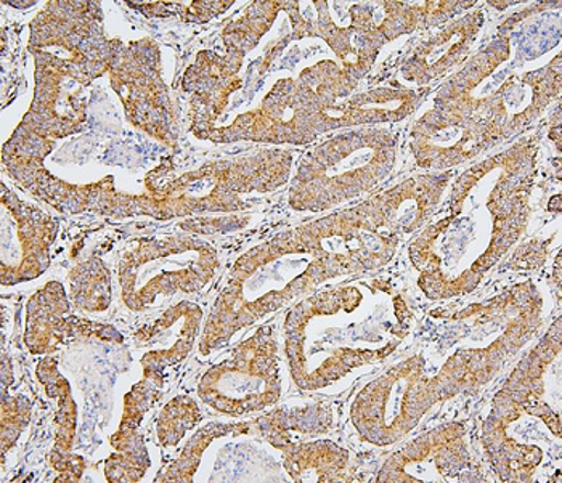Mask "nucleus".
I'll use <instances>...</instances> for the list:
<instances>
[{"mask_svg":"<svg viewBox=\"0 0 562 483\" xmlns=\"http://www.w3.org/2000/svg\"><path fill=\"white\" fill-rule=\"evenodd\" d=\"M398 245L401 239L380 228L363 201L260 243L232 267L207 316L201 356L222 349L237 333L325 281L383 269Z\"/></svg>","mask_w":562,"mask_h":483,"instance_id":"f257e3e1","label":"nucleus"},{"mask_svg":"<svg viewBox=\"0 0 562 483\" xmlns=\"http://www.w3.org/2000/svg\"><path fill=\"white\" fill-rule=\"evenodd\" d=\"M537 156V138L529 135L454 180L443 206L408 248L426 297L473 293L519 242L529 224Z\"/></svg>","mask_w":562,"mask_h":483,"instance_id":"f03ea898","label":"nucleus"},{"mask_svg":"<svg viewBox=\"0 0 562 483\" xmlns=\"http://www.w3.org/2000/svg\"><path fill=\"white\" fill-rule=\"evenodd\" d=\"M413 319L407 295L390 280L315 291L284 319V353L294 384L322 391L357 368L386 360L411 335Z\"/></svg>","mask_w":562,"mask_h":483,"instance_id":"7ed1b4c3","label":"nucleus"},{"mask_svg":"<svg viewBox=\"0 0 562 483\" xmlns=\"http://www.w3.org/2000/svg\"><path fill=\"white\" fill-rule=\"evenodd\" d=\"M561 318L516 364L482 424V448L498 481H540L551 461H561Z\"/></svg>","mask_w":562,"mask_h":483,"instance_id":"20e7f679","label":"nucleus"},{"mask_svg":"<svg viewBox=\"0 0 562 483\" xmlns=\"http://www.w3.org/2000/svg\"><path fill=\"white\" fill-rule=\"evenodd\" d=\"M449 329L442 333L437 367L452 398L476 394L491 384L539 333L543 299L532 281L515 284L461 311L432 312Z\"/></svg>","mask_w":562,"mask_h":483,"instance_id":"39448f33","label":"nucleus"},{"mask_svg":"<svg viewBox=\"0 0 562 483\" xmlns=\"http://www.w3.org/2000/svg\"><path fill=\"white\" fill-rule=\"evenodd\" d=\"M293 158L290 149L263 148L214 159L182 173L165 161L145 177L150 217L172 221L207 212L248 210L246 198L270 193L290 180Z\"/></svg>","mask_w":562,"mask_h":483,"instance_id":"423d86ee","label":"nucleus"},{"mask_svg":"<svg viewBox=\"0 0 562 483\" xmlns=\"http://www.w3.org/2000/svg\"><path fill=\"white\" fill-rule=\"evenodd\" d=\"M394 132L381 126L346 128L301 156L290 187V206L325 212L371 193L397 162Z\"/></svg>","mask_w":562,"mask_h":483,"instance_id":"0eeeda50","label":"nucleus"},{"mask_svg":"<svg viewBox=\"0 0 562 483\" xmlns=\"http://www.w3.org/2000/svg\"><path fill=\"white\" fill-rule=\"evenodd\" d=\"M452 400L439 371L425 356L407 357L363 385L349 418L360 440L386 448L411 436L436 406Z\"/></svg>","mask_w":562,"mask_h":483,"instance_id":"6e6552de","label":"nucleus"},{"mask_svg":"<svg viewBox=\"0 0 562 483\" xmlns=\"http://www.w3.org/2000/svg\"><path fill=\"white\" fill-rule=\"evenodd\" d=\"M218 254L204 239L189 235L142 238L117 263L121 299L132 312H145L159 295L195 294L214 277Z\"/></svg>","mask_w":562,"mask_h":483,"instance_id":"1a4fd4ad","label":"nucleus"},{"mask_svg":"<svg viewBox=\"0 0 562 483\" xmlns=\"http://www.w3.org/2000/svg\"><path fill=\"white\" fill-rule=\"evenodd\" d=\"M201 402L228 418L262 413L280 402L283 378L272 326H260L198 382Z\"/></svg>","mask_w":562,"mask_h":483,"instance_id":"9d476101","label":"nucleus"},{"mask_svg":"<svg viewBox=\"0 0 562 483\" xmlns=\"http://www.w3.org/2000/svg\"><path fill=\"white\" fill-rule=\"evenodd\" d=\"M110 75L132 126L176 149L177 110L161 78L158 45L151 40L121 45Z\"/></svg>","mask_w":562,"mask_h":483,"instance_id":"9b49d317","label":"nucleus"},{"mask_svg":"<svg viewBox=\"0 0 562 483\" xmlns=\"http://www.w3.org/2000/svg\"><path fill=\"white\" fill-rule=\"evenodd\" d=\"M468 441L467 424L447 420L391 454L376 474L380 483L484 482Z\"/></svg>","mask_w":562,"mask_h":483,"instance_id":"f8f14e48","label":"nucleus"},{"mask_svg":"<svg viewBox=\"0 0 562 483\" xmlns=\"http://www.w3.org/2000/svg\"><path fill=\"white\" fill-rule=\"evenodd\" d=\"M58 227V218L22 200L2 183L0 280L3 288L36 280L47 272Z\"/></svg>","mask_w":562,"mask_h":483,"instance_id":"ddd939ff","label":"nucleus"},{"mask_svg":"<svg viewBox=\"0 0 562 483\" xmlns=\"http://www.w3.org/2000/svg\"><path fill=\"white\" fill-rule=\"evenodd\" d=\"M497 147L487 128L460 114L432 108L411 132V149L416 165L428 172H442L467 165Z\"/></svg>","mask_w":562,"mask_h":483,"instance_id":"4468645a","label":"nucleus"},{"mask_svg":"<svg viewBox=\"0 0 562 483\" xmlns=\"http://www.w3.org/2000/svg\"><path fill=\"white\" fill-rule=\"evenodd\" d=\"M68 294L60 281H48L26 305L24 344L33 356L47 357L75 339H99L123 342L110 325L69 315Z\"/></svg>","mask_w":562,"mask_h":483,"instance_id":"2eb2a0df","label":"nucleus"},{"mask_svg":"<svg viewBox=\"0 0 562 483\" xmlns=\"http://www.w3.org/2000/svg\"><path fill=\"white\" fill-rule=\"evenodd\" d=\"M165 384L166 377L144 374L124 397L120 427L110 439L113 453L105 461V478L110 483L140 482L150 469V453L138 429L161 398Z\"/></svg>","mask_w":562,"mask_h":483,"instance_id":"dca6fc26","label":"nucleus"},{"mask_svg":"<svg viewBox=\"0 0 562 483\" xmlns=\"http://www.w3.org/2000/svg\"><path fill=\"white\" fill-rule=\"evenodd\" d=\"M452 177V170L408 177L391 189L370 194L367 200L381 227L402 239L429 224Z\"/></svg>","mask_w":562,"mask_h":483,"instance_id":"f3484780","label":"nucleus"},{"mask_svg":"<svg viewBox=\"0 0 562 483\" xmlns=\"http://www.w3.org/2000/svg\"><path fill=\"white\" fill-rule=\"evenodd\" d=\"M482 22L484 15L481 12H471L464 19L443 27L436 36L423 41L402 68L404 78L415 85H428L446 75L450 68L463 61L471 44L476 41Z\"/></svg>","mask_w":562,"mask_h":483,"instance_id":"a211bd4d","label":"nucleus"},{"mask_svg":"<svg viewBox=\"0 0 562 483\" xmlns=\"http://www.w3.org/2000/svg\"><path fill=\"white\" fill-rule=\"evenodd\" d=\"M201 323H203V311L192 302H180L168 308L153 325L142 328L137 333L138 344L151 337L166 336V347L150 350L140 358L144 374L166 377L165 371L168 368L186 360L200 335Z\"/></svg>","mask_w":562,"mask_h":483,"instance_id":"6ab92c4d","label":"nucleus"},{"mask_svg":"<svg viewBox=\"0 0 562 483\" xmlns=\"http://www.w3.org/2000/svg\"><path fill=\"white\" fill-rule=\"evenodd\" d=\"M279 451L284 471L293 482L357 481V462L352 453L336 441L328 439L291 441Z\"/></svg>","mask_w":562,"mask_h":483,"instance_id":"aec40b11","label":"nucleus"},{"mask_svg":"<svg viewBox=\"0 0 562 483\" xmlns=\"http://www.w3.org/2000/svg\"><path fill=\"white\" fill-rule=\"evenodd\" d=\"M335 427V412L321 402L304 405H283L255 419L256 434L270 447L280 450L300 437H314L328 434Z\"/></svg>","mask_w":562,"mask_h":483,"instance_id":"412c9836","label":"nucleus"},{"mask_svg":"<svg viewBox=\"0 0 562 483\" xmlns=\"http://www.w3.org/2000/svg\"><path fill=\"white\" fill-rule=\"evenodd\" d=\"M251 434H256L255 419L239 420V423H216L214 420V423L204 424L193 434L192 439L187 441L177 460L156 475L155 482H193L198 469L203 462L204 453L214 441L225 439V437L251 436Z\"/></svg>","mask_w":562,"mask_h":483,"instance_id":"4be33fe9","label":"nucleus"},{"mask_svg":"<svg viewBox=\"0 0 562 483\" xmlns=\"http://www.w3.org/2000/svg\"><path fill=\"white\" fill-rule=\"evenodd\" d=\"M37 379L45 389V394L55 400V439L50 453H71L78 429V406L72 398L68 379L58 370V358H41L36 368Z\"/></svg>","mask_w":562,"mask_h":483,"instance_id":"5701e85b","label":"nucleus"},{"mask_svg":"<svg viewBox=\"0 0 562 483\" xmlns=\"http://www.w3.org/2000/svg\"><path fill=\"white\" fill-rule=\"evenodd\" d=\"M71 297L79 311L100 314L111 304V272L103 260L92 257L76 266L69 273Z\"/></svg>","mask_w":562,"mask_h":483,"instance_id":"b1692460","label":"nucleus"},{"mask_svg":"<svg viewBox=\"0 0 562 483\" xmlns=\"http://www.w3.org/2000/svg\"><path fill=\"white\" fill-rule=\"evenodd\" d=\"M280 9H283V3H252L251 9L246 10L245 16L237 22L228 23L224 31L227 55L243 60L245 55L258 45L260 37L272 26Z\"/></svg>","mask_w":562,"mask_h":483,"instance_id":"393cba45","label":"nucleus"},{"mask_svg":"<svg viewBox=\"0 0 562 483\" xmlns=\"http://www.w3.org/2000/svg\"><path fill=\"white\" fill-rule=\"evenodd\" d=\"M203 412L195 398L177 395L169 400L156 418V437L162 448H173L186 439L187 433L203 420Z\"/></svg>","mask_w":562,"mask_h":483,"instance_id":"a878e982","label":"nucleus"},{"mask_svg":"<svg viewBox=\"0 0 562 483\" xmlns=\"http://www.w3.org/2000/svg\"><path fill=\"white\" fill-rule=\"evenodd\" d=\"M31 402L24 395H9L7 384L2 382V403H0V447H2V465L7 453L15 447L16 441L31 420Z\"/></svg>","mask_w":562,"mask_h":483,"instance_id":"bb28decb","label":"nucleus"},{"mask_svg":"<svg viewBox=\"0 0 562 483\" xmlns=\"http://www.w3.org/2000/svg\"><path fill=\"white\" fill-rule=\"evenodd\" d=\"M48 464L57 472L55 483H75L81 482L87 469L85 458L76 453H50L48 454Z\"/></svg>","mask_w":562,"mask_h":483,"instance_id":"cd10ccee","label":"nucleus"}]
</instances>
